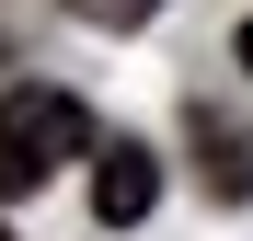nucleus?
<instances>
[{
  "label": "nucleus",
  "mask_w": 253,
  "mask_h": 241,
  "mask_svg": "<svg viewBox=\"0 0 253 241\" xmlns=\"http://www.w3.org/2000/svg\"><path fill=\"white\" fill-rule=\"evenodd\" d=\"M69 161H92V115H81V92H46V80L0 92V207L35 195L46 172H69Z\"/></svg>",
  "instance_id": "nucleus-1"
},
{
  "label": "nucleus",
  "mask_w": 253,
  "mask_h": 241,
  "mask_svg": "<svg viewBox=\"0 0 253 241\" xmlns=\"http://www.w3.org/2000/svg\"><path fill=\"white\" fill-rule=\"evenodd\" d=\"M150 207H161V161H150L138 138L92 149V218H104V230H138Z\"/></svg>",
  "instance_id": "nucleus-2"
},
{
  "label": "nucleus",
  "mask_w": 253,
  "mask_h": 241,
  "mask_svg": "<svg viewBox=\"0 0 253 241\" xmlns=\"http://www.w3.org/2000/svg\"><path fill=\"white\" fill-rule=\"evenodd\" d=\"M196 149H207V184H219V195H253V149H242L230 127H207V115H196Z\"/></svg>",
  "instance_id": "nucleus-3"
},
{
  "label": "nucleus",
  "mask_w": 253,
  "mask_h": 241,
  "mask_svg": "<svg viewBox=\"0 0 253 241\" xmlns=\"http://www.w3.org/2000/svg\"><path fill=\"white\" fill-rule=\"evenodd\" d=\"M58 12H69V23H104V34H138L161 0H58Z\"/></svg>",
  "instance_id": "nucleus-4"
},
{
  "label": "nucleus",
  "mask_w": 253,
  "mask_h": 241,
  "mask_svg": "<svg viewBox=\"0 0 253 241\" xmlns=\"http://www.w3.org/2000/svg\"><path fill=\"white\" fill-rule=\"evenodd\" d=\"M242 69H253V23H242Z\"/></svg>",
  "instance_id": "nucleus-5"
}]
</instances>
